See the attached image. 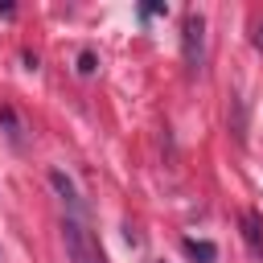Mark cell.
Listing matches in <instances>:
<instances>
[{
    "label": "cell",
    "instance_id": "cell-1",
    "mask_svg": "<svg viewBox=\"0 0 263 263\" xmlns=\"http://www.w3.org/2000/svg\"><path fill=\"white\" fill-rule=\"evenodd\" d=\"M62 238H66L70 263H103V255H99V247H95L82 218H62Z\"/></svg>",
    "mask_w": 263,
    "mask_h": 263
},
{
    "label": "cell",
    "instance_id": "cell-2",
    "mask_svg": "<svg viewBox=\"0 0 263 263\" xmlns=\"http://www.w3.org/2000/svg\"><path fill=\"white\" fill-rule=\"evenodd\" d=\"M181 53H185V66H189V70H201V62H205V16H201V12H185Z\"/></svg>",
    "mask_w": 263,
    "mask_h": 263
},
{
    "label": "cell",
    "instance_id": "cell-3",
    "mask_svg": "<svg viewBox=\"0 0 263 263\" xmlns=\"http://www.w3.org/2000/svg\"><path fill=\"white\" fill-rule=\"evenodd\" d=\"M49 185H53V193L62 197V205H66V218H82V222H86V205H82V197H78L74 181H70L62 168H49Z\"/></svg>",
    "mask_w": 263,
    "mask_h": 263
},
{
    "label": "cell",
    "instance_id": "cell-4",
    "mask_svg": "<svg viewBox=\"0 0 263 263\" xmlns=\"http://www.w3.org/2000/svg\"><path fill=\"white\" fill-rule=\"evenodd\" d=\"M238 226H242V242H247L251 259H255V263H263V218H259L255 210H247V214L238 218Z\"/></svg>",
    "mask_w": 263,
    "mask_h": 263
},
{
    "label": "cell",
    "instance_id": "cell-5",
    "mask_svg": "<svg viewBox=\"0 0 263 263\" xmlns=\"http://www.w3.org/2000/svg\"><path fill=\"white\" fill-rule=\"evenodd\" d=\"M181 247H185V255H189L193 263H214V259H218V247L205 242V238H185Z\"/></svg>",
    "mask_w": 263,
    "mask_h": 263
},
{
    "label": "cell",
    "instance_id": "cell-6",
    "mask_svg": "<svg viewBox=\"0 0 263 263\" xmlns=\"http://www.w3.org/2000/svg\"><path fill=\"white\" fill-rule=\"evenodd\" d=\"M0 119H4V127H8V140H12V144H21V127H16V115L4 107V111H0Z\"/></svg>",
    "mask_w": 263,
    "mask_h": 263
},
{
    "label": "cell",
    "instance_id": "cell-7",
    "mask_svg": "<svg viewBox=\"0 0 263 263\" xmlns=\"http://www.w3.org/2000/svg\"><path fill=\"white\" fill-rule=\"evenodd\" d=\"M95 66H99V58H95L90 49H82V53H78V74H95Z\"/></svg>",
    "mask_w": 263,
    "mask_h": 263
},
{
    "label": "cell",
    "instance_id": "cell-8",
    "mask_svg": "<svg viewBox=\"0 0 263 263\" xmlns=\"http://www.w3.org/2000/svg\"><path fill=\"white\" fill-rule=\"evenodd\" d=\"M156 12H164V4H144L140 8V16H156Z\"/></svg>",
    "mask_w": 263,
    "mask_h": 263
},
{
    "label": "cell",
    "instance_id": "cell-9",
    "mask_svg": "<svg viewBox=\"0 0 263 263\" xmlns=\"http://www.w3.org/2000/svg\"><path fill=\"white\" fill-rule=\"evenodd\" d=\"M255 45H259V49H263V25H259V33H255Z\"/></svg>",
    "mask_w": 263,
    "mask_h": 263
}]
</instances>
